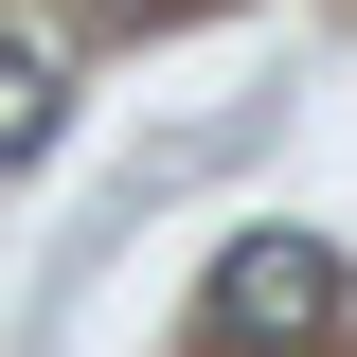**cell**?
<instances>
[{"label":"cell","instance_id":"1","mask_svg":"<svg viewBox=\"0 0 357 357\" xmlns=\"http://www.w3.org/2000/svg\"><path fill=\"white\" fill-rule=\"evenodd\" d=\"M215 321H232V340H340V321H357V268L321 250V232L268 215V232L215 250Z\"/></svg>","mask_w":357,"mask_h":357},{"label":"cell","instance_id":"2","mask_svg":"<svg viewBox=\"0 0 357 357\" xmlns=\"http://www.w3.org/2000/svg\"><path fill=\"white\" fill-rule=\"evenodd\" d=\"M54 126H72L54 54H0V178H18V161H54Z\"/></svg>","mask_w":357,"mask_h":357}]
</instances>
